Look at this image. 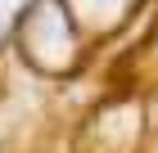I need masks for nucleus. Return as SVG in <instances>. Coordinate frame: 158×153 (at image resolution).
I'll return each instance as SVG.
<instances>
[{
	"label": "nucleus",
	"mask_w": 158,
	"mask_h": 153,
	"mask_svg": "<svg viewBox=\"0 0 158 153\" xmlns=\"http://www.w3.org/2000/svg\"><path fill=\"white\" fill-rule=\"evenodd\" d=\"M27 50H32V59L45 63V68H63V63L73 59V32L63 23L59 5H41L32 14V23H27Z\"/></svg>",
	"instance_id": "f257e3e1"
},
{
	"label": "nucleus",
	"mask_w": 158,
	"mask_h": 153,
	"mask_svg": "<svg viewBox=\"0 0 158 153\" xmlns=\"http://www.w3.org/2000/svg\"><path fill=\"white\" fill-rule=\"evenodd\" d=\"M77 5V14H81L86 23H95V27H104V23H113L131 0H73Z\"/></svg>",
	"instance_id": "f03ea898"
},
{
	"label": "nucleus",
	"mask_w": 158,
	"mask_h": 153,
	"mask_svg": "<svg viewBox=\"0 0 158 153\" xmlns=\"http://www.w3.org/2000/svg\"><path fill=\"white\" fill-rule=\"evenodd\" d=\"M23 5H27V0H0V36L9 32V23L23 14Z\"/></svg>",
	"instance_id": "7ed1b4c3"
}]
</instances>
